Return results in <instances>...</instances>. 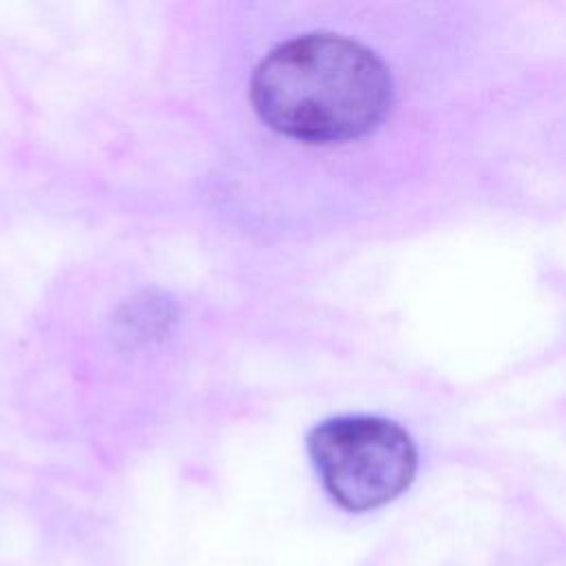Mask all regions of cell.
I'll list each match as a JSON object with an SVG mask.
<instances>
[{
	"label": "cell",
	"instance_id": "2",
	"mask_svg": "<svg viewBox=\"0 0 566 566\" xmlns=\"http://www.w3.org/2000/svg\"><path fill=\"white\" fill-rule=\"evenodd\" d=\"M310 458L327 493L347 511L396 500L413 480L418 453L409 433L376 416H340L307 436Z\"/></svg>",
	"mask_w": 566,
	"mask_h": 566
},
{
	"label": "cell",
	"instance_id": "1",
	"mask_svg": "<svg viewBox=\"0 0 566 566\" xmlns=\"http://www.w3.org/2000/svg\"><path fill=\"white\" fill-rule=\"evenodd\" d=\"M252 104L279 133L305 142L365 135L391 104V75L363 44L307 33L272 49L252 75Z\"/></svg>",
	"mask_w": 566,
	"mask_h": 566
}]
</instances>
